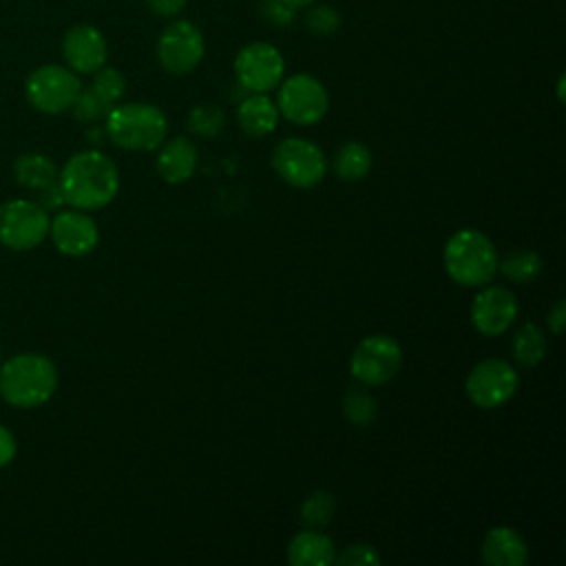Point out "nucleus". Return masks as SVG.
<instances>
[{
  "mask_svg": "<svg viewBox=\"0 0 566 566\" xmlns=\"http://www.w3.org/2000/svg\"><path fill=\"white\" fill-rule=\"evenodd\" d=\"M57 186L69 206L97 210L108 206L119 190V172L111 157L99 150L75 153L57 175Z\"/></svg>",
  "mask_w": 566,
  "mask_h": 566,
  "instance_id": "obj_1",
  "label": "nucleus"
},
{
  "mask_svg": "<svg viewBox=\"0 0 566 566\" xmlns=\"http://www.w3.org/2000/svg\"><path fill=\"white\" fill-rule=\"evenodd\" d=\"M442 261L451 281L464 287L486 285L497 272L495 245L475 228H462L451 234L444 245Z\"/></svg>",
  "mask_w": 566,
  "mask_h": 566,
  "instance_id": "obj_2",
  "label": "nucleus"
},
{
  "mask_svg": "<svg viewBox=\"0 0 566 566\" xmlns=\"http://www.w3.org/2000/svg\"><path fill=\"white\" fill-rule=\"evenodd\" d=\"M57 387V369L42 354H18L0 367V394L15 407H38Z\"/></svg>",
  "mask_w": 566,
  "mask_h": 566,
  "instance_id": "obj_3",
  "label": "nucleus"
},
{
  "mask_svg": "<svg viewBox=\"0 0 566 566\" xmlns=\"http://www.w3.org/2000/svg\"><path fill=\"white\" fill-rule=\"evenodd\" d=\"M104 119L108 139L124 150H155L168 133L164 111L153 104H115Z\"/></svg>",
  "mask_w": 566,
  "mask_h": 566,
  "instance_id": "obj_4",
  "label": "nucleus"
},
{
  "mask_svg": "<svg viewBox=\"0 0 566 566\" xmlns=\"http://www.w3.org/2000/svg\"><path fill=\"white\" fill-rule=\"evenodd\" d=\"M272 168L287 186L314 188L325 177L327 159L314 142L287 137L274 146Z\"/></svg>",
  "mask_w": 566,
  "mask_h": 566,
  "instance_id": "obj_5",
  "label": "nucleus"
},
{
  "mask_svg": "<svg viewBox=\"0 0 566 566\" xmlns=\"http://www.w3.org/2000/svg\"><path fill=\"white\" fill-rule=\"evenodd\" d=\"M276 88L279 115L292 124L312 126L321 122L329 108V95L314 75L296 73L287 80H281Z\"/></svg>",
  "mask_w": 566,
  "mask_h": 566,
  "instance_id": "obj_6",
  "label": "nucleus"
},
{
  "mask_svg": "<svg viewBox=\"0 0 566 566\" xmlns=\"http://www.w3.org/2000/svg\"><path fill=\"white\" fill-rule=\"evenodd\" d=\"M400 365H402V349L398 340L387 334L365 336L356 345L349 358L352 376L367 387L389 382L398 374Z\"/></svg>",
  "mask_w": 566,
  "mask_h": 566,
  "instance_id": "obj_7",
  "label": "nucleus"
},
{
  "mask_svg": "<svg viewBox=\"0 0 566 566\" xmlns=\"http://www.w3.org/2000/svg\"><path fill=\"white\" fill-rule=\"evenodd\" d=\"M520 385V376L509 360L484 358L475 363L464 380L469 400L480 409H495L509 402Z\"/></svg>",
  "mask_w": 566,
  "mask_h": 566,
  "instance_id": "obj_8",
  "label": "nucleus"
},
{
  "mask_svg": "<svg viewBox=\"0 0 566 566\" xmlns=\"http://www.w3.org/2000/svg\"><path fill=\"white\" fill-rule=\"evenodd\" d=\"M80 88L82 84L71 69L60 64H44L29 75L24 93L33 108L57 115L73 106Z\"/></svg>",
  "mask_w": 566,
  "mask_h": 566,
  "instance_id": "obj_9",
  "label": "nucleus"
},
{
  "mask_svg": "<svg viewBox=\"0 0 566 566\" xmlns=\"http://www.w3.org/2000/svg\"><path fill=\"white\" fill-rule=\"evenodd\" d=\"M49 214L42 203L13 199L0 206V243L13 250H31L49 234Z\"/></svg>",
  "mask_w": 566,
  "mask_h": 566,
  "instance_id": "obj_10",
  "label": "nucleus"
},
{
  "mask_svg": "<svg viewBox=\"0 0 566 566\" xmlns=\"http://www.w3.org/2000/svg\"><path fill=\"white\" fill-rule=\"evenodd\" d=\"M203 33L190 20L170 22L157 38V60L161 69L172 75L195 71L203 57Z\"/></svg>",
  "mask_w": 566,
  "mask_h": 566,
  "instance_id": "obj_11",
  "label": "nucleus"
},
{
  "mask_svg": "<svg viewBox=\"0 0 566 566\" xmlns=\"http://www.w3.org/2000/svg\"><path fill=\"white\" fill-rule=\"evenodd\" d=\"M285 62L281 51L270 42L245 44L234 57V75L250 93H268L283 80Z\"/></svg>",
  "mask_w": 566,
  "mask_h": 566,
  "instance_id": "obj_12",
  "label": "nucleus"
},
{
  "mask_svg": "<svg viewBox=\"0 0 566 566\" xmlns=\"http://www.w3.org/2000/svg\"><path fill=\"white\" fill-rule=\"evenodd\" d=\"M126 91V80L117 69L102 66L93 73V82L86 88H80L73 102V115L82 122L104 119L111 108L122 99Z\"/></svg>",
  "mask_w": 566,
  "mask_h": 566,
  "instance_id": "obj_13",
  "label": "nucleus"
},
{
  "mask_svg": "<svg viewBox=\"0 0 566 566\" xmlns=\"http://www.w3.org/2000/svg\"><path fill=\"white\" fill-rule=\"evenodd\" d=\"M517 316V298L509 287L489 285L471 303V323L482 336L504 334Z\"/></svg>",
  "mask_w": 566,
  "mask_h": 566,
  "instance_id": "obj_14",
  "label": "nucleus"
},
{
  "mask_svg": "<svg viewBox=\"0 0 566 566\" xmlns=\"http://www.w3.org/2000/svg\"><path fill=\"white\" fill-rule=\"evenodd\" d=\"M62 55L73 73H95L106 64L108 44L93 24H75L64 33Z\"/></svg>",
  "mask_w": 566,
  "mask_h": 566,
  "instance_id": "obj_15",
  "label": "nucleus"
},
{
  "mask_svg": "<svg viewBox=\"0 0 566 566\" xmlns=\"http://www.w3.org/2000/svg\"><path fill=\"white\" fill-rule=\"evenodd\" d=\"M49 232H51L55 248L69 256L88 254L97 245V239H99L95 221L77 208L60 210L53 217V221L49 223Z\"/></svg>",
  "mask_w": 566,
  "mask_h": 566,
  "instance_id": "obj_16",
  "label": "nucleus"
},
{
  "mask_svg": "<svg viewBox=\"0 0 566 566\" xmlns=\"http://www.w3.org/2000/svg\"><path fill=\"white\" fill-rule=\"evenodd\" d=\"M480 553L489 566H524L528 562V546L511 526L489 528L482 537Z\"/></svg>",
  "mask_w": 566,
  "mask_h": 566,
  "instance_id": "obj_17",
  "label": "nucleus"
},
{
  "mask_svg": "<svg viewBox=\"0 0 566 566\" xmlns=\"http://www.w3.org/2000/svg\"><path fill=\"white\" fill-rule=\"evenodd\" d=\"M199 153L188 137H172L159 148L155 168L166 184H184L197 170Z\"/></svg>",
  "mask_w": 566,
  "mask_h": 566,
  "instance_id": "obj_18",
  "label": "nucleus"
},
{
  "mask_svg": "<svg viewBox=\"0 0 566 566\" xmlns=\"http://www.w3.org/2000/svg\"><path fill=\"white\" fill-rule=\"evenodd\" d=\"M279 108L265 93H252L237 108L239 128L248 137H265L279 126Z\"/></svg>",
  "mask_w": 566,
  "mask_h": 566,
  "instance_id": "obj_19",
  "label": "nucleus"
},
{
  "mask_svg": "<svg viewBox=\"0 0 566 566\" xmlns=\"http://www.w3.org/2000/svg\"><path fill=\"white\" fill-rule=\"evenodd\" d=\"M334 542L316 528L296 533L287 546V559L292 566H329L334 564Z\"/></svg>",
  "mask_w": 566,
  "mask_h": 566,
  "instance_id": "obj_20",
  "label": "nucleus"
},
{
  "mask_svg": "<svg viewBox=\"0 0 566 566\" xmlns=\"http://www.w3.org/2000/svg\"><path fill=\"white\" fill-rule=\"evenodd\" d=\"M15 179L27 188L44 192L57 184V168L49 157L29 153L15 161Z\"/></svg>",
  "mask_w": 566,
  "mask_h": 566,
  "instance_id": "obj_21",
  "label": "nucleus"
},
{
  "mask_svg": "<svg viewBox=\"0 0 566 566\" xmlns=\"http://www.w3.org/2000/svg\"><path fill=\"white\" fill-rule=\"evenodd\" d=\"M546 349H548V343H546V334L539 325L535 323H524L515 334H513V340H511V352H513V358L522 365V367H535L537 363L544 360L546 356Z\"/></svg>",
  "mask_w": 566,
  "mask_h": 566,
  "instance_id": "obj_22",
  "label": "nucleus"
},
{
  "mask_svg": "<svg viewBox=\"0 0 566 566\" xmlns=\"http://www.w3.org/2000/svg\"><path fill=\"white\" fill-rule=\"evenodd\" d=\"M371 170V150L360 142H345L334 157V172L343 181H360Z\"/></svg>",
  "mask_w": 566,
  "mask_h": 566,
  "instance_id": "obj_23",
  "label": "nucleus"
},
{
  "mask_svg": "<svg viewBox=\"0 0 566 566\" xmlns=\"http://www.w3.org/2000/svg\"><path fill=\"white\" fill-rule=\"evenodd\" d=\"M497 270L513 283H528L542 272V259L533 250H515L497 261Z\"/></svg>",
  "mask_w": 566,
  "mask_h": 566,
  "instance_id": "obj_24",
  "label": "nucleus"
},
{
  "mask_svg": "<svg viewBox=\"0 0 566 566\" xmlns=\"http://www.w3.org/2000/svg\"><path fill=\"white\" fill-rule=\"evenodd\" d=\"M378 413L376 398L363 387H349L343 396V416L354 427H369Z\"/></svg>",
  "mask_w": 566,
  "mask_h": 566,
  "instance_id": "obj_25",
  "label": "nucleus"
},
{
  "mask_svg": "<svg viewBox=\"0 0 566 566\" xmlns=\"http://www.w3.org/2000/svg\"><path fill=\"white\" fill-rule=\"evenodd\" d=\"M334 509H336V500L329 491L325 489H316L312 491L303 504H301V520L307 528H323L332 522L334 517Z\"/></svg>",
  "mask_w": 566,
  "mask_h": 566,
  "instance_id": "obj_26",
  "label": "nucleus"
},
{
  "mask_svg": "<svg viewBox=\"0 0 566 566\" xmlns=\"http://www.w3.org/2000/svg\"><path fill=\"white\" fill-rule=\"evenodd\" d=\"M226 126L223 108L214 104H199L188 113V130L201 137H214Z\"/></svg>",
  "mask_w": 566,
  "mask_h": 566,
  "instance_id": "obj_27",
  "label": "nucleus"
},
{
  "mask_svg": "<svg viewBox=\"0 0 566 566\" xmlns=\"http://www.w3.org/2000/svg\"><path fill=\"white\" fill-rule=\"evenodd\" d=\"M305 27L316 35H329L340 29V13L329 4H310Z\"/></svg>",
  "mask_w": 566,
  "mask_h": 566,
  "instance_id": "obj_28",
  "label": "nucleus"
},
{
  "mask_svg": "<svg viewBox=\"0 0 566 566\" xmlns=\"http://www.w3.org/2000/svg\"><path fill=\"white\" fill-rule=\"evenodd\" d=\"M336 564L343 566H378L380 564V555L376 553V548L371 544H349L343 548L340 555L334 557Z\"/></svg>",
  "mask_w": 566,
  "mask_h": 566,
  "instance_id": "obj_29",
  "label": "nucleus"
},
{
  "mask_svg": "<svg viewBox=\"0 0 566 566\" xmlns=\"http://www.w3.org/2000/svg\"><path fill=\"white\" fill-rule=\"evenodd\" d=\"M261 15L274 27H287L296 18V9L285 0H261Z\"/></svg>",
  "mask_w": 566,
  "mask_h": 566,
  "instance_id": "obj_30",
  "label": "nucleus"
},
{
  "mask_svg": "<svg viewBox=\"0 0 566 566\" xmlns=\"http://www.w3.org/2000/svg\"><path fill=\"white\" fill-rule=\"evenodd\" d=\"M144 2L150 9V13L161 15V18H172V15L181 13L186 7V0H144Z\"/></svg>",
  "mask_w": 566,
  "mask_h": 566,
  "instance_id": "obj_31",
  "label": "nucleus"
},
{
  "mask_svg": "<svg viewBox=\"0 0 566 566\" xmlns=\"http://www.w3.org/2000/svg\"><path fill=\"white\" fill-rule=\"evenodd\" d=\"M548 327L555 336H562L564 334V327H566V303L564 298H559L551 310H548Z\"/></svg>",
  "mask_w": 566,
  "mask_h": 566,
  "instance_id": "obj_32",
  "label": "nucleus"
},
{
  "mask_svg": "<svg viewBox=\"0 0 566 566\" xmlns=\"http://www.w3.org/2000/svg\"><path fill=\"white\" fill-rule=\"evenodd\" d=\"M15 455V438L13 433L0 424V467L9 464Z\"/></svg>",
  "mask_w": 566,
  "mask_h": 566,
  "instance_id": "obj_33",
  "label": "nucleus"
},
{
  "mask_svg": "<svg viewBox=\"0 0 566 566\" xmlns=\"http://www.w3.org/2000/svg\"><path fill=\"white\" fill-rule=\"evenodd\" d=\"M287 4H292L294 9H305V7H310V4H314V0H285Z\"/></svg>",
  "mask_w": 566,
  "mask_h": 566,
  "instance_id": "obj_34",
  "label": "nucleus"
}]
</instances>
